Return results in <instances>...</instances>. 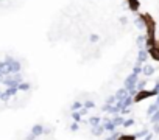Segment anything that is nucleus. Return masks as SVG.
Wrapping results in <instances>:
<instances>
[{
    "label": "nucleus",
    "instance_id": "nucleus-16",
    "mask_svg": "<svg viewBox=\"0 0 159 140\" xmlns=\"http://www.w3.org/2000/svg\"><path fill=\"white\" fill-rule=\"evenodd\" d=\"M131 73H134V75H137V77H139V75L142 73V64L136 62V64H134V67H133V72H131Z\"/></svg>",
    "mask_w": 159,
    "mask_h": 140
},
{
    "label": "nucleus",
    "instance_id": "nucleus-25",
    "mask_svg": "<svg viewBox=\"0 0 159 140\" xmlns=\"http://www.w3.org/2000/svg\"><path fill=\"white\" fill-rule=\"evenodd\" d=\"M116 103H117L116 95H109V97L106 98V104H116Z\"/></svg>",
    "mask_w": 159,
    "mask_h": 140
},
{
    "label": "nucleus",
    "instance_id": "nucleus-28",
    "mask_svg": "<svg viewBox=\"0 0 159 140\" xmlns=\"http://www.w3.org/2000/svg\"><path fill=\"white\" fill-rule=\"evenodd\" d=\"M78 128H80V126H78V123H75V121L70 125V131H72V132H76V131H78Z\"/></svg>",
    "mask_w": 159,
    "mask_h": 140
},
{
    "label": "nucleus",
    "instance_id": "nucleus-31",
    "mask_svg": "<svg viewBox=\"0 0 159 140\" xmlns=\"http://www.w3.org/2000/svg\"><path fill=\"white\" fill-rule=\"evenodd\" d=\"M48 134H52V128L45 126V128H44V135H48Z\"/></svg>",
    "mask_w": 159,
    "mask_h": 140
},
{
    "label": "nucleus",
    "instance_id": "nucleus-6",
    "mask_svg": "<svg viewBox=\"0 0 159 140\" xmlns=\"http://www.w3.org/2000/svg\"><path fill=\"white\" fill-rule=\"evenodd\" d=\"M86 123L92 128V126H98V125H102V117L100 115H92V117H89L88 120H86Z\"/></svg>",
    "mask_w": 159,
    "mask_h": 140
},
{
    "label": "nucleus",
    "instance_id": "nucleus-1",
    "mask_svg": "<svg viewBox=\"0 0 159 140\" xmlns=\"http://www.w3.org/2000/svg\"><path fill=\"white\" fill-rule=\"evenodd\" d=\"M24 81L22 75L20 73H10L7 77H3V81L2 84L7 86V87H19V84Z\"/></svg>",
    "mask_w": 159,
    "mask_h": 140
},
{
    "label": "nucleus",
    "instance_id": "nucleus-29",
    "mask_svg": "<svg viewBox=\"0 0 159 140\" xmlns=\"http://www.w3.org/2000/svg\"><path fill=\"white\" fill-rule=\"evenodd\" d=\"M153 134H159V123L153 125Z\"/></svg>",
    "mask_w": 159,
    "mask_h": 140
},
{
    "label": "nucleus",
    "instance_id": "nucleus-30",
    "mask_svg": "<svg viewBox=\"0 0 159 140\" xmlns=\"http://www.w3.org/2000/svg\"><path fill=\"white\" fill-rule=\"evenodd\" d=\"M89 39H91V42H97L100 37H98L97 34H91V37H89Z\"/></svg>",
    "mask_w": 159,
    "mask_h": 140
},
{
    "label": "nucleus",
    "instance_id": "nucleus-18",
    "mask_svg": "<svg viewBox=\"0 0 159 140\" xmlns=\"http://www.w3.org/2000/svg\"><path fill=\"white\" fill-rule=\"evenodd\" d=\"M83 107L89 111V109H94V107H97V104H95V103H94L92 100H86V101L83 103Z\"/></svg>",
    "mask_w": 159,
    "mask_h": 140
},
{
    "label": "nucleus",
    "instance_id": "nucleus-4",
    "mask_svg": "<svg viewBox=\"0 0 159 140\" xmlns=\"http://www.w3.org/2000/svg\"><path fill=\"white\" fill-rule=\"evenodd\" d=\"M102 125L105 128V132H116L117 126L111 121V118H102Z\"/></svg>",
    "mask_w": 159,
    "mask_h": 140
},
{
    "label": "nucleus",
    "instance_id": "nucleus-24",
    "mask_svg": "<svg viewBox=\"0 0 159 140\" xmlns=\"http://www.w3.org/2000/svg\"><path fill=\"white\" fill-rule=\"evenodd\" d=\"M150 123L154 125V123H159V111H156L151 117H150Z\"/></svg>",
    "mask_w": 159,
    "mask_h": 140
},
{
    "label": "nucleus",
    "instance_id": "nucleus-20",
    "mask_svg": "<svg viewBox=\"0 0 159 140\" xmlns=\"http://www.w3.org/2000/svg\"><path fill=\"white\" fill-rule=\"evenodd\" d=\"M148 132H150V129H142V131H139V132L134 134V138H143Z\"/></svg>",
    "mask_w": 159,
    "mask_h": 140
},
{
    "label": "nucleus",
    "instance_id": "nucleus-11",
    "mask_svg": "<svg viewBox=\"0 0 159 140\" xmlns=\"http://www.w3.org/2000/svg\"><path fill=\"white\" fill-rule=\"evenodd\" d=\"M142 73H143L145 77H151V75L154 73V67H153V65H150V64L142 65Z\"/></svg>",
    "mask_w": 159,
    "mask_h": 140
},
{
    "label": "nucleus",
    "instance_id": "nucleus-15",
    "mask_svg": "<svg viewBox=\"0 0 159 140\" xmlns=\"http://www.w3.org/2000/svg\"><path fill=\"white\" fill-rule=\"evenodd\" d=\"M72 120L75 121V123H80V121H81L83 120V115L81 114H80V111H75V112H72Z\"/></svg>",
    "mask_w": 159,
    "mask_h": 140
},
{
    "label": "nucleus",
    "instance_id": "nucleus-3",
    "mask_svg": "<svg viewBox=\"0 0 159 140\" xmlns=\"http://www.w3.org/2000/svg\"><path fill=\"white\" fill-rule=\"evenodd\" d=\"M19 90H17V87H7V90L5 92H2L0 94V100L2 101H8L13 95H16Z\"/></svg>",
    "mask_w": 159,
    "mask_h": 140
},
{
    "label": "nucleus",
    "instance_id": "nucleus-22",
    "mask_svg": "<svg viewBox=\"0 0 159 140\" xmlns=\"http://www.w3.org/2000/svg\"><path fill=\"white\" fill-rule=\"evenodd\" d=\"M145 42H147V37H145V36H139V37H137V47H139L140 50L143 48Z\"/></svg>",
    "mask_w": 159,
    "mask_h": 140
},
{
    "label": "nucleus",
    "instance_id": "nucleus-32",
    "mask_svg": "<svg viewBox=\"0 0 159 140\" xmlns=\"http://www.w3.org/2000/svg\"><path fill=\"white\" fill-rule=\"evenodd\" d=\"M36 138H38V137H36V135H33L31 132H30V134L25 137V140H36Z\"/></svg>",
    "mask_w": 159,
    "mask_h": 140
},
{
    "label": "nucleus",
    "instance_id": "nucleus-14",
    "mask_svg": "<svg viewBox=\"0 0 159 140\" xmlns=\"http://www.w3.org/2000/svg\"><path fill=\"white\" fill-rule=\"evenodd\" d=\"M80 109H83V103H81V101H73V103L70 104V111H72V112L80 111Z\"/></svg>",
    "mask_w": 159,
    "mask_h": 140
},
{
    "label": "nucleus",
    "instance_id": "nucleus-21",
    "mask_svg": "<svg viewBox=\"0 0 159 140\" xmlns=\"http://www.w3.org/2000/svg\"><path fill=\"white\" fill-rule=\"evenodd\" d=\"M136 25H137L139 30H143V28H145V20H143V17H137V19H136Z\"/></svg>",
    "mask_w": 159,
    "mask_h": 140
},
{
    "label": "nucleus",
    "instance_id": "nucleus-10",
    "mask_svg": "<svg viewBox=\"0 0 159 140\" xmlns=\"http://www.w3.org/2000/svg\"><path fill=\"white\" fill-rule=\"evenodd\" d=\"M111 121L119 128V126H123V121H125V117H122L120 114H117V115H112L111 117Z\"/></svg>",
    "mask_w": 159,
    "mask_h": 140
},
{
    "label": "nucleus",
    "instance_id": "nucleus-17",
    "mask_svg": "<svg viewBox=\"0 0 159 140\" xmlns=\"http://www.w3.org/2000/svg\"><path fill=\"white\" fill-rule=\"evenodd\" d=\"M145 86H147V80H139V81H137V86H136L137 92H143Z\"/></svg>",
    "mask_w": 159,
    "mask_h": 140
},
{
    "label": "nucleus",
    "instance_id": "nucleus-12",
    "mask_svg": "<svg viewBox=\"0 0 159 140\" xmlns=\"http://www.w3.org/2000/svg\"><path fill=\"white\" fill-rule=\"evenodd\" d=\"M7 75H10V73H8V67H7L5 61H0V78H3V77H7Z\"/></svg>",
    "mask_w": 159,
    "mask_h": 140
},
{
    "label": "nucleus",
    "instance_id": "nucleus-35",
    "mask_svg": "<svg viewBox=\"0 0 159 140\" xmlns=\"http://www.w3.org/2000/svg\"><path fill=\"white\" fill-rule=\"evenodd\" d=\"M154 103H156V104H159V94L156 95V101H154Z\"/></svg>",
    "mask_w": 159,
    "mask_h": 140
},
{
    "label": "nucleus",
    "instance_id": "nucleus-5",
    "mask_svg": "<svg viewBox=\"0 0 159 140\" xmlns=\"http://www.w3.org/2000/svg\"><path fill=\"white\" fill-rule=\"evenodd\" d=\"M44 125H41V123H36V125H33L31 126V129H30V132L33 134V135H36V137H41V135H44Z\"/></svg>",
    "mask_w": 159,
    "mask_h": 140
},
{
    "label": "nucleus",
    "instance_id": "nucleus-9",
    "mask_svg": "<svg viewBox=\"0 0 159 140\" xmlns=\"http://www.w3.org/2000/svg\"><path fill=\"white\" fill-rule=\"evenodd\" d=\"M114 95H116L117 101H120V100H125V98H126V97H128L129 94H128V90H126L125 87H122V89H119V90H117V92H116Z\"/></svg>",
    "mask_w": 159,
    "mask_h": 140
},
{
    "label": "nucleus",
    "instance_id": "nucleus-34",
    "mask_svg": "<svg viewBox=\"0 0 159 140\" xmlns=\"http://www.w3.org/2000/svg\"><path fill=\"white\" fill-rule=\"evenodd\" d=\"M80 114H81V115H86V114H88V109H84V107L80 109Z\"/></svg>",
    "mask_w": 159,
    "mask_h": 140
},
{
    "label": "nucleus",
    "instance_id": "nucleus-26",
    "mask_svg": "<svg viewBox=\"0 0 159 140\" xmlns=\"http://www.w3.org/2000/svg\"><path fill=\"white\" fill-rule=\"evenodd\" d=\"M133 125H134V118H125L123 128H129V126H133Z\"/></svg>",
    "mask_w": 159,
    "mask_h": 140
},
{
    "label": "nucleus",
    "instance_id": "nucleus-23",
    "mask_svg": "<svg viewBox=\"0 0 159 140\" xmlns=\"http://www.w3.org/2000/svg\"><path fill=\"white\" fill-rule=\"evenodd\" d=\"M30 87H31V84H30V83H25V81H22V83L19 84L17 90H30Z\"/></svg>",
    "mask_w": 159,
    "mask_h": 140
},
{
    "label": "nucleus",
    "instance_id": "nucleus-27",
    "mask_svg": "<svg viewBox=\"0 0 159 140\" xmlns=\"http://www.w3.org/2000/svg\"><path fill=\"white\" fill-rule=\"evenodd\" d=\"M150 94H151V95H154V97L159 94V80L156 81V84H154V87H153V90H151Z\"/></svg>",
    "mask_w": 159,
    "mask_h": 140
},
{
    "label": "nucleus",
    "instance_id": "nucleus-13",
    "mask_svg": "<svg viewBox=\"0 0 159 140\" xmlns=\"http://www.w3.org/2000/svg\"><path fill=\"white\" fill-rule=\"evenodd\" d=\"M156 111H159V104L153 103V104H150V106H148V109H147V115H148V117H151Z\"/></svg>",
    "mask_w": 159,
    "mask_h": 140
},
{
    "label": "nucleus",
    "instance_id": "nucleus-36",
    "mask_svg": "<svg viewBox=\"0 0 159 140\" xmlns=\"http://www.w3.org/2000/svg\"><path fill=\"white\" fill-rule=\"evenodd\" d=\"M2 81H3V78H0V84H2Z\"/></svg>",
    "mask_w": 159,
    "mask_h": 140
},
{
    "label": "nucleus",
    "instance_id": "nucleus-33",
    "mask_svg": "<svg viewBox=\"0 0 159 140\" xmlns=\"http://www.w3.org/2000/svg\"><path fill=\"white\" fill-rule=\"evenodd\" d=\"M153 135H154L153 132H148V134L143 137V140H153Z\"/></svg>",
    "mask_w": 159,
    "mask_h": 140
},
{
    "label": "nucleus",
    "instance_id": "nucleus-19",
    "mask_svg": "<svg viewBox=\"0 0 159 140\" xmlns=\"http://www.w3.org/2000/svg\"><path fill=\"white\" fill-rule=\"evenodd\" d=\"M120 138H122V134L116 131V132H111V135H109V137H106L105 140H120Z\"/></svg>",
    "mask_w": 159,
    "mask_h": 140
},
{
    "label": "nucleus",
    "instance_id": "nucleus-7",
    "mask_svg": "<svg viewBox=\"0 0 159 140\" xmlns=\"http://www.w3.org/2000/svg\"><path fill=\"white\" fill-rule=\"evenodd\" d=\"M147 59H148V51L147 50H139V53H137V61L136 62H139V64H143V62H147Z\"/></svg>",
    "mask_w": 159,
    "mask_h": 140
},
{
    "label": "nucleus",
    "instance_id": "nucleus-2",
    "mask_svg": "<svg viewBox=\"0 0 159 140\" xmlns=\"http://www.w3.org/2000/svg\"><path fill=\"white\" fill-rule=\"evenodd\" d=\"M3 61H5V64H7V67H8V73H20L22 65H20V62H19L16 58L7 56Z\"/></svg>",
    "mask_w": 159,
    "mask_h": 140
},
{
    "label": "nucleus",
    "instance_id": "nucleus-8",
    "mask_svg": "<svg viewBox=\"0 0 159 140\" xmlns=\"http://www.w3.org/2000/svg\"><path fill=\"white\" fill-rule=\"evenodd\" d=\"M103 132H105L103 125H98V126H92V128H91V134H92V135H95V137L103 135Z\"/></svg>",
    "mask_w": 159,
    "mask_h": 140
}]
</instances>
